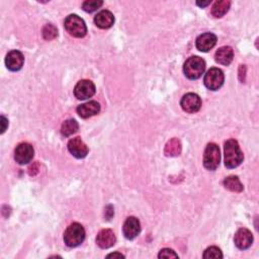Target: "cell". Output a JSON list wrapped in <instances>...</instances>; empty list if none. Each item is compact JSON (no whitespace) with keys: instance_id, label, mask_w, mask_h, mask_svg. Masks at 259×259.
Instances as JSON below:
<instances>
[{"instance_id":"6da1fadb","label":"cell","mask_w":259,"mask_h":259,"mask_svg":"<svg viewBox=\"0 0 259 259\" xmlns=\"http://www.w3.org/2000/svg\"><path fill=\"white\" fill-rule=\"evenodd\" d=\"M225 166L229 169L238 167L244 159L243 152L240 149L238 142L234 139H230L225 143Z\"/></svg>"},{"instance_id":"7a4b0ae2","label":"cell","mask_w":259,"mask_h":259,"mask_svg":"<svg viewBox=\"0 0 259 259\" xmlns=\"http://www.w3.org/2000/svg\"><path fill=\"white\" fill-rule=\"evenodd\" d=\"M206 69V62L203 58L192 56L188 58L183 65L184 75L190 80H197L202 77Z\"/></svg>"},{"instance_id":"3957f363","label":"cell","mask_w":259,"mask_h":259,"mask_svg":"<svg viewBox=\"0 0 259 259\" xmlns=\"http://www.w3.org/2000/svg\"><path fill=\"white\" fill-rule=\"evenodd\" d=\"M85 239V230L78 223L71 224L64 233V242L68 247H77Z\"/></svg>"},{"instance_id":"277c9868","label":"cell","mask_w":259,"mask_h":259,"mask_svg":"<svg viewBox=\"0 0 259 259\" xmlns=\"http://www.w3.org/2000/svg\"><path fill=\"white\" fill-rule=\"evenodd\" d=\"M64 26L69 32V35L74 38H83L87 32V27L84 20L76 14L68 15L64 21Z\"/></svg>"},{"instance_id":"5b68a950","label":"cell","mask_w":259,"mask_h":259,"mask_svg":"<svg viewBox=\"0 0 259 259\" xmlns=\"http://www.w3.org/2000/svg\"><path fill=\"white\" fill-rule=\"evenodd\" d=\"M220 161H221V153H220L219 146L215 143L208 144L204 155V166L208 170L214 171L219 167Z\"/></svg>"},{"instance_id":"8992f818","label":"cell","mask_w":259,"mask_h":259,"mask_svg":"<svg viewBox=\"0 0 259 259\" xmlns=\"http://www.w3.org/2000/svg\"><path fill=\"white\" fill-rule=\"evenodd\" d=\"M225 76L221 69L219 68H211L205 76L204 82L208 89L216 91L220 89L224 84Z\"/></svg>"},{"instance_id":"52a82bcc","label":"cell","mask_w":259,"mask_h":259,"mask_svg":"<svg viewBox=\"0 0 259 259\" xmlns=\"http://www.w3.org/2000/svg\"><path fill=\"white\" fill-rule=\"evenodd\" d=\"M180 106L184 112L188 114H194L201 110L202 100L198 94L189 92L183 95L180 102Z\"/></svg>"},{"instance_id":"ba28073f","label":"cell","mask_w":259,"mask_h":259,"mask_svg":"<svg viewBox=\"0 0 259 259\" xmlns=\"http://www.w3.org/2000/svg\"><path fill=\"white\" fill-rule=\"evenodd\" d=\"M35 155V150L28 143H20L14 151V159L20 165L29 163Z\"/></svg>"},{"instance_id":"9c48e42d","label":"cell","mask_w":259,"mask_h":259,"mask_svg":"<svg viewBox=\"0 0 259 259\" xmlns=\"http://www.w3.org/2000/svg\"><path fill=\"white\" fill-rule=\"evenodd\" d=\"M95 94V85L90 80L79 81L74 88V95L80 101H85L90 99Z\"/></svg>"},{"instance_id":"30bf717a","label":"cell","mask_w":259,"mask_h":259,"mask_svg":"<svg viewBox=\"0 0 259 259\" xmlns=\"http://www.w3.org/2000/svg\"><path fill=\"white\" fill-rule=\"evenodd\" d=\"M123 232L127 239H135L141 232L140 221L136 217H129L124 224Z\"/></svg>"},{"instance_id":"8fae6325","label":"cell","mask_w":259,"mask_h":259,"mask_svg":"<svg viewBox=\"0 0 259 259\" xmlns=\"http://www.w3.org/2000/svg\"><path fill=\"white\" fill-rule=\"evenodd\" d=\"M23 63H24V57L22 55L21 52L19 51H11L6 55L5 58V65L8 70L16 72L19 71L22 66H23Z\"/></svg>"},{"instance_id":"7c38bea8","label":"cell","mask_w":259,"mask_h":259,"mask_svg":"<svg viewBox=\"0 0 259 259\" xmlns=\"http://www.w3.org/2000/svg\"><path fill=\"white\" fill-rule=\"evenodd\" d=\"M68 150L77 159L85 158L88 154V147L80 137L73 138L68 142Z\"/></svg>"},{"instance_id":"4fadbf2b","label":"cell","mask_w":259,"mask_h":259,"mask_svg":"<svg viewBox=\"0 0 259 259\" xmlns=\"http://www.w3.org/2000/svg\"><path fill=\"white\" fill-rule=\"evenodd\" d=\"M234 242H235V245L240 250H246L252 245L253 235L248 229L241 228L236 232L235 237H234Z\"/></svg>"},{"instance_id":"5bb4252c","label":"cell","mask_w":259,"mask_h":259,"mask_svg":"<svg viewBox=\"0 0 259 259\" xmlns=\"http://www.w3.org/2000/svg\"><path fill=\"white\" fill-rule=\"evenodd\" d=\"M217 44V36L212 34V32H206V34L201 35L197 41L196 46L201 52H209L211 51Z\"/></svg>"},{"instance_id":"9a60e30c","label":"cell","mask_w":259,"mask_h":259,"mask_svg":"<svg viewBox=\"0 0 259 259\" xmlns=\"http://www.w3.org/2000/svg\"><path fill=\"white\" fill-rule=\"evenodd\" d=\"M77 114L82 119H88L90 117H93L101 112V105L95 102L91 101L86 104H83L77 108Z\"/></svg>"},{"instance_id":"2e32d148","label":"cell","mask_w":259,"mask_h":259,"mask_svg":"<svg viewBox=\"0 0 259 259\" xmlns=\"http://www.w3.org/2000/svg\"><path fill=\"white\" fill-rule=\"evenodd\" d=\"M96 243L103 249H109L115 245L116 235L111 229H104L97 234Z\"/></svg>"},{"instance_id":"e0dca14e","label":"cell","mask_w":259,"mask_h":259,"mask_svg":"<svg viewBox=\"0 0 259 259\" xmlns=\"http://www.w3.org/2000/svg\"><path fill=\"white\" fill-rule=\"evenodd\" d=\"M94 23L103 29L110 28L115 23L114 14L109 10H102L94 16Z\"/></svg>"},{"instance_id":"ac0fdd59","label":"cell","mask_w":259,"mask_h":259,"mask_svg":"<svg viewBox=\"0 0 259 259\" xmlns=\"http://www.w3.org/2000/svg\"><path fill=\"white\" fill-rule=\"evenodd\" d=\"M234 58V52L233 49L231 47H222L220 48L215 55V59L216 62L224 65V66H228L233 61Z\"/></svg>"},{"instance_id":"d6986e66","label":"cell","mask_w":259,"mask_h":259,"mask_svg":"<svg viewBox=\"0 0 259 259\" xmlns=\"http://www.w3.org/2000/svg\"><path fill=\"white\" fill-rule=\"evenodd\" d=\"M231 6V2L228 0H221V1H217L212 8V15L214 17H222L224 16L227 12H228L229 8Z\"/></svg>"},{"instance_id":"ffe728a7","label":"cell","mask_w":259,"mask_h":259,"mask_svg":"<svg viewBox=\"0 0 259 259\" xmlns=\"http://www.w3.org/2000/svg\"><path fill=\"white\" fill-rule=\"evenodd\" d=\"M181 153V143L178 139L173 138L167 142L164 149V154L168 157H175Z\"/></svg>"},{"instance_id":"44dd1931","label":"cell","mask_w":259,"mask_h":259,"mask_svg":"<svg viewBox=\"0 0 259 259\" xmlns=\"http://www.w3.org/2000/svg\"><path fill=\"white\" fill-rule=\"evenodd\" d=\"M78 129H79L78 123L73 119H69L62 124L61 133L65 137H69V136L75 134L78 131Z\"/></svg>"},{"instance_id":"7402d4cb","label":"cell","mask_w":259,"mask_h":259,"mask_svg":"<svg viewBox=\"0 0 259 259\" xmlns=\"http://www.w3.org/2000/svg\"><path fill=\"white\" fill-rule=\"evenodd\" d=\"M224 186L233 192H241L243 190V184L237 176H228L224 180Z\"/></svg>"},{"instance_id":"603a6c76","label":"cell","mask_w":259,"mask_h":259,"mask_svg":"<svg viewBox=\"0 0 259 259\" xmlns=\"http://www.w3.org/2000/svg\"><path fill=\"white\" fill-rule=\"evenodd\" d=\"M43 38L47 41H52L58 37V29L54 24H46L42 30Z\"/></svg>"},{"instance_id":"cb8c5ba5","label":"cell","mask_w":259,"mask_h":259,"mask_svg":"<svg viewBox=\"0 0 259 259\" xmlns=\"http://www.w3.org/2000/svg\"><path fill=\"white\" fill-rule=\"evenodd\" d=\"M104 4V1H101V0H87V1H84L82 4V8L84 11L86 12H93L95 10H97L99 8H101Z\"/></svg>"},{"instance_id":"d4e9b609","label":"cell","mask_w":259,"mask_h":259,"mask_svg":"<svg viewBox=\"0 0 259 259\" xmlns=\"http://www.w3.org/2000/svg\"><path fill=\"white\" fill-rule=\"evenodd\" d=\"M203 257L204 258H223V253L220 248H218L216 246H212V247H209L208 249H206Z\"/></svg>"},{"instance_id":"484cf974","label":"cell","mask_w":259,"mask_h":259,"mask_svg":"<svg viewBox=\"0 0 259 259\" xmlns=\"http://www.w3.org/2000/svg\"><path fill=\"white\" fill-rule=\"evenodd\" d=\"M159 258H177L178 255L171 249L165 248V249H162L158 255Z\"/></svg>"},{"instance_id":"4316f807","label":"cell","mask_w":259,"mask_h":259,"mask_svg":"<svg viewBox=\"0 0 259 259\" xmlns=\"http://www.w3.org/2000/svg\"><path fill=\"white\" fill-rule=\"evenodd\" d=\"M105 215H106V218H107L108 220H111L112 217L114 216V208H113L111 205L106 208V213H105Z\"/></svg>"},{"instance_id":"83f0119b","label":"cell","mask_w":259,"mask_h":259,"mask_svg":"<svg viewBox=\"0 0 259 259\" xmlns=\"http://www.w3.org/2000/svg\"><path fill=\"white\" fill-rule=\"evenodd\" d=\"M0 120H1V134H3L5 132V130L8 126V121L6 120L5 117L1 116V118H0Z\"/></svg>"},{"instance_id":"f1b7e54d","label":"cell","mask_w":259,"mask_h":259,"mask_svg":"<svg viewBox=\"0 0 259 259\" xmlns=\"http://www.w3.org/2000/svg\"><path fill=\"white\" fill-rule=\"evenodd\" d=\"M107 257H119V258H125V256L122 254V253H112V254H109Z\"/></svg>"},{"instance_id":"f546056e","label":"cell","mask_w":259,"mask_h":259,"mask_svg":"<svg viewBox=\"0 0 259 259\" xmlns=\"http://www.w3.org/2000/svg\"><path fill=\"white\" fill-rule=\"evenodd\" d=\"M197 4H198L200 7H206V6H208L209 4H211V1H207V2H200V1H198Z\"/></svg>"}]
</instances>
